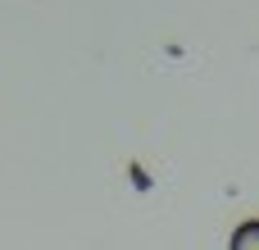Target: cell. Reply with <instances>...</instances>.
I'll use <instances>...</instances> for the list:
<instances>
[{
  "mask_svg": "<svg viewBox=\"0 0 259 250\" xmlns=\"http://www.w3.org/2000/svg\"><path fill=\"white\" fill-rule=\"evenodd\" d=\"M228 250H259V219H246V223L232 232Z\"/></svg>",
  "mask_w": 259,
  "mask_h": 250,
  "instance_id": "6da1fadb",
  "label": "cell"
}]
</instances>
